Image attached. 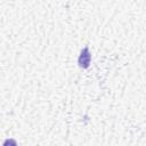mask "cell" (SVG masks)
Listing matches in <instances>:
<instances>
[{"label":"cell","instance_id":"obj_1","mask_svg":"<svg viewBox=\"0 0 146 146\" xmlns=\"http://www.w3.org/2000/svg\"><path fill=\"white\" fill-rule=\"evenodd\" d=\"M90 62H91V54H90L89 47L86 46L80 51V55L78 58V65L81 68H88L90 66Z\"/></svg>","mask_w":146,"mask_h":146}]
</instances>
